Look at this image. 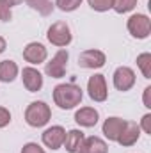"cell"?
Here are the masks:
<instances>
[{"instance_id":"6da1fadb","label":"cell","mask_w":151,"mask_h":153,"mask_svg":"<svg viewBox=\"0 0 151 153\" xmlns=\"http://www.w3.org/2000/svg\"><path fill=\"white\" fill-rule=\"evenodd\" d=\"M82 96H84L82 89L75 84H59L53 89V102H55V105H59L64 111L80 105Z\"/></svg>"},{"instance_id":"7a4b0ae2","label":"cell","mask_w":151,"mask_h":153,"mask_svg":"<svg viewBox=\"0 0 151 153\" xmlns=\"http://www.w3.org/2000/svg\"><path fill=\"white\" fill-rule=\"evenodd\" d=\"M50 117H52V111L44 102H32L25 111V121L34 128L44 126L50 121Z\"/></svg>"},{"instance_id":"3957f363","label":"cell","mask_w":151,"mask_h":153,"mask_svg":"<svg viewBox=\"0 0 151 153\" xmlns=\"http://www.w3.org/2000/svg\"><path fill=\"white\" fill-rule=\"evenodd\" d=\"M48 41L55 46H68L71 43V30L66 22H55L48 29Z\"/></svg>"},{"instance_id":"277c9868","label":"cell","mask_w":151,"mask_h":153,"mask_svg":"<svg viewBox=\"0 0 151 153\" xmlns=\"http://www.w3.org/2000/svg\"><path fill=\"white\" fill-rule=\"evenodd\" d=\"M128 30L133 38L146 39L151 32V22L146 14H133L128 20Z\"/></svg>"},{"instance_id":"5b68a950","label":"cell","mask_w":151,"mask_h":153,"mask_svg":"<svg viewBox=\"0 0 151 153\" xmlns=\"http://www.w3.org/2000/svg\"><path fill=\"white\" fill-rule=\"evenodd\" d=\"M68 59H70L68 52H66V50H59V52L53 55V59H52L50 62H46V68H44L46 75L52 76V78H61V76H64L66 66H68Z\"/></svg>"},{"instance_id":"8992f818","label":"cell","mask_w":151,"mask_h":153,"mask_svg":"<svg viewBox=\"0 0 151 153\" xmlns=\"http://www.w3.org/2000/svg\"><path fill=\"white\" fill-rule=\"evenodd\" d=\"M87 91H89V96L91 100L94 102H105L107 100V82H105V76L103 75H93L87 82Z\"/></svg>"},{"instance_id":"52a82bcc","label":"cell","mask_w":151,"mask_h":153,"mask_svg":"<svg viewBox=\"0 0 151 153\" xmlns=\"http://www.w3.org/2000/svg\"><path fill=\"white\" fill-rule=\"evenodd\" d=\"M105 64V53L100 50H85L78 55V66L85 70H96Z\"/></svg>"},{"instance_id":"ba28073f","label":"cell","mask_w":151,"mask_h":153,"mask_svg":"<svg viewBox=\"0 0 151 153\" xmlns=\"http://www.w3.org/2000/svg\"><path fill=\"white\" fill-rule=\"evenodd\" d=\"M64 137H66V130L62 126H50L43 132V143L44 146H48L50 150H59L64 143Z\"/></svg>"},{"instance_id":"9c48e42d","label":"cell","mask_w":151,"mask_h":153,"mask_svg":"<svg viewBox=\"0 0 151 153\" xmlns=\"http://www.w3.org/2000/svg\"><path fill=\"white\" fill-rule=\"evenodd\" d=\"M135 84V73L133 70L126 68V66H121L114 71V85L115 89L119 91H130Z\"/></svg>"},{"instance_id":"30bf717a","label":"cell","mask_w":151,"mask_h":153,"mask_svg":"<svg viewBox=\"0 0 151 153\" xmlns=\"http://www.w3.org/2000/svg\"><path fill=\"white\" fill-rule=\"evenodd\" d=\"M139 135H141V126L135 121H126L121 135L117 137V143L121 146H133L139 141Z\"/></svg>"},{"instance_id":"8fae6325","label":"cell","mask_w":151,"mask_h":153,"mask_svg":"<svg viewBox=\"0 0 151 153\" xmlns=\"http://www.w3.org/2000/svg\"><path fill=\"white\" fill-rule=\"evenodd\" d=\"M23 59L27 62H30V64L44 62V59H46V48L41 43H29L23 48Z\"/></svg>"},{"instance_id":"7c38bea8","label":"cell","mask_w":151,"mask_h":153,"mask_svg":"<svg viewBox=\"0 0 151 153\" xmlns=\"http://www.w3.org/2000/svg\"><path fill=\"white\" fill-rule=\"evenodd\" d=\"M21 78H23V85L27 87V91L30 93H38L43 87V76L38 70L34 68H23L21 71Z\"/></svg>"},{"instance_id":"4fadbf2b","label":"cell","mask_w":151,"mask_h":153,"mask_svg":"<svg viewBox=\"0 0 151 153\" xmlns=\"http://www.w3.org/2000/svg\"><path fill=\"white\" fill-rule=\"evenodd\" d=\"M76 153H109V146L103 139L93 135V137H87L82 141Z\"/></svg>"},{"instance_id":"5bb4252c","label":"cell","mask_w":151,"mask_h":153,"mask_svg":"<svg viewBox=\"0 0 151 153\" xmlns=\"http://www.w3.org/2000/svg\"><path fill=\"white\" fill-rule=\"evenodd\" d=\"M124 119H121V117H109V119H105V123H103V134H105V137L109 139V141H117V137L121 135V132H123V128H124Z\"/></svg>"},{"instance_id":"9a60e30c","label":"cell","mask_w":151,"mask_h":153,"mask_svg":"<svg viewBox=\"0 0 151 153\" xmlns=\"http://www.w3.org/2000/svg\"><path fill=\"white\" fill-rule=\"evenodd\" d=\"M98 111L93 109V107H82L80 111H76L75 114V121L80 125V126H85V128H91L98 123Z\"/></svg>"},{"instance_id":"2e32d148","label":"cell","mask_w":151,"mask_h":153,"mask_svg":"<svg viewBox=\"0 0 151 153\" xmlns=\"http://www.w3.org/2000/svg\"><path fill=\"white\" fill-rule=\"evenodd\" d=\"M84 141V132L82 130H70L64 137V146H66V152L68 153H76V150L80 148Z\"/></svg>"},{"instance_id":"e0dca14e","label":"cell","mask_w":151,"mask_h":153,"mask_svg":"<svg viewBox=\"0 0 151 153\" xmlns=\"http://www.w3.org/2000/svg\"><path fill=\"white\" fill-rule=\"evenodd\" d=\"M18 75V66L14 61H2L0 62V82H13Z\"/></svg>"},{"instance_id":"ac0fdd59","label":"cell","mask_w":151,"mask_h":153,"mask_svg":"<svg viewBox=\"0 0 151 153\" xmlns=\"http://www.w3.org/2000/svg\"><path fill=\"white\" fill-rule=\"evenodd\" d=\"M32 9H36L39 14H43V16H48V14H52V11H53V4H52V0H25Z\"/></svg>"},{"instance_id":"d6986e66","label":"cell","mask_w":151,"mask_h":153,"mask_svg":"<svg viewBox=\"0 0 151 153\" xmlns=\"http://www.w3.org/2000/svg\"><path fill=\"white\" fill-rule=\"evenodd\" d=\"M137 64L146 78H151V53H141L137 57Z\"/></svg>"},{"instance_id":"ffe728a7","label":"cell","mask_w":151,"mask_h":153,"mask_svg":"<svg viewBox=\"0 0 151 153\" xmlns=\"http://www.w3.org/2000/svg\"><path fill=\"white\" fill-rule=\"evenodd\" d=\"M135 5H137V0H114L112 9L115 11V13L123 14V13H128V11H132Z\"/></svg>"},{"instance_id":"44dd1931","label":"cell","mask_w":151,"mask_h":153,"mask_svg":"<svg viewBox=\"0 0 151 153\" xmlns=\"http://www.w3.org/2000/svg\"><path fill=\"white\" fill-rule=\"evenodd\" d=\"M87 2L98 13H105V11L112 9V5H114V0H87Z\"/></svg>"},{"instance_id":"7402d4cb","label":"cell","mask_w":151,"mask_h":153,"mask_svg":"<svg viewBox=\"0 0 151 153\" xmlns=\"http://www.w3.org/2000/svg\"><path fill=\"white\" fill-rule=\"evenodd\" d=\"M80 4H82V0H55V5H57L61 11H64V13L75 11Z\"/></svg>"},{"instance_id":"603a6c76","label":"cell","mask_w":151,"mask_h":153,"mask_svg":"<svg viewBox=\"0 0 151 153\" xmlns=\"http://www.w3.org/2000/svg\"><path fill=\"white\" fill-rule=\"evenodd\" d=\"M21 153H44V150L39 144H36V143H27L21 148Z\"/></svg>"},{"instance_id":"cb8c5ba5","label":"cell","mask_w":151,"mask_h":153,"mask_svg":"<svg viewBox=\"0 0 151 153\" xmlns=\"http://www.w3.org/2000/svg\"><path fill=\"white\" fill-rule=\"evenodd\" d=\"M11 123V112L7 111V109H4V107H0V128H4V126H7Z\"/></svg>"},{"instance_id":"d4e9b609","label":"cell","mask_w":151,"mask_h":153,"mask_svg":"<svg viewBox=\"0 0 151 153\" xmlns=\"http://www.w3.org/2000/svg\"><path fill=\"white\" fill-rule=\"evenodd\" d=\"M11 18H13V14H11V9H9L7 5L0 4V20H2V22H9Z\"/></svg>"},{"instance_id":"484cf974","label":"cell","mask_w":151,"mask_h":153,"mask_svg":"<svg viewBox=\"0 0 151 153\" xmlns=\"http://www.w3.org/2000/svg\"><path fill=\"white\" fill-rule=\"evenodd\" d=\"M141 128L146 132V134H150L151 135V114H146L142 117V123H141Z\"/></svg>"},{"instance_id":"4316f807","label":"cell","mask_w":151,"mask_h":153,"mask_svg":"<svg viewBox=\"0 0 151 153\" xmlns=\"http://www.w3.org/2000/svg\"><path fill=\"white\" fill-rule=\"evenodd\" d=\"M23 0H0V4H4V5H7L9 9L11 7H14V5H18V4H21Z\"/></svg>"},{"instance_id":"83f0119b","label":"cell","mask_w":151,"mask_h":153,"mask_svg":"<svg viewBox=\"0 0 151 153\" xmlns=\"http://www.w3.org/2000/svg\"><path fill=\"white\" fill-rule=\"evenodd\" d=\"M150 93H151V87H146L144 89V105L151 109V102H150Z\"/></svg>"},{"instance_id":"f1b7e54d","label":"cell","mask_w":151,"mask_h":153,"mask_svg":"<svg viewBox=\"0 0 151 153\" xmlns=\"http://www.w3.org/2000/svg\"><path fill=\"white\" fill-rule=\"evenodd\" d=\"M4 50H5V39L2 38V36H0V53H2Z\"/></svg>"}]
</instances>
